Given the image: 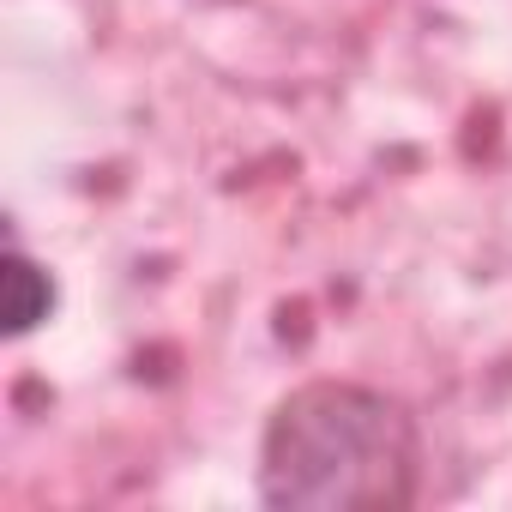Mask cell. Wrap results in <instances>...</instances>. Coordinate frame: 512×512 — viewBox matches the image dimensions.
Here are the masks:
<instances>
[{"label":"cell","instance_id":"cell-1","mask_svg":"<svg viewBox=\"0 0 512 512\" xmlns=\"http://www.w3.org/2000/svg\"><path fill=\"white\" fill-rule=\"evenodd\" d=\"M422 434L380 386L308 380L260 434V500L278 512H392L416 500Z\"/></svg>","mask_w":512,"mask_h":512},{"label":"cell","instance_id":"cell-2","mask_svg":"<svg viewBox=\"0 0 512 512\" xmlns=\"http://www.w3.org/2000/svg\"><path fill=\"white\" fill-rule=\"evenodd\" d=\"M49 314H55V278L13 241L0 260V326H7V338H31Z\"/></svg>","mask_w":512,"mask_h":512}]
</instances>
